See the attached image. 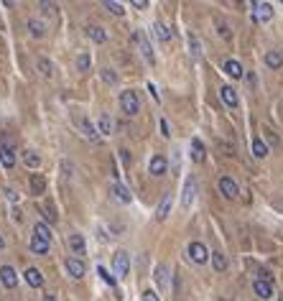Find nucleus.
<instances>
[{"label": "nucleus", "mask_w": 283, "mask_h": 301, "mask_svg": "<svg viewBox=\"0 0 283 301\" xmlns=\"http://www.w3.org/2000/svg\"><path fill=\"white\" fill-rule=\"evenodd\" d=\"M120 110L125 112V115H138L140 112V100H138V92H133V89H125V92H120Z\"/></svg>", "instance_id": "1"}, {"label": "nucleus", "mask_w": 283, "mask_h": 301, "mask_svg": "<svg viewBox=\"0 0 283 301\" xmlns=\"http://www.w3.org/2000/svg\"><path fill=\"white\" fill-rule=\"evenodd\" d=\"M133 41H135L138 51L143 54V59H146L148 64H153V62H156V56H153V49H151V44H148V36H146V31H135V34H133Z\"/></svg>", "instance_id": "2"}, {"label": "nucleus", "mask_w": 283, "mask_h": 301, "mask_svg": "<svg viewBox=\"0 0 283 301\" xmlns=\"http://www.w3.org/2000/svg\"><path fill=\"white\" fill-rule=\"evenodd\" d=\"M186 255H189V258H191V263H196V265H202V263H207V260H209V250H207V245H204V243H189Z\"/></svg>", "instance_id": "3"}, {"label": "nucleus", "mask_w": 283, "mask_h": 301, "mask_svg": "<svg viewBox=\"0 0 283 301\" xmlns=\"http://www.w3.org/2000/svg\"><path fill=\"white\" fill-rule=\"evenodd\" d=\"M112 270H115V276H128V270H130V255L125 253V250H118L115 253V258H112Z\"/></svg>", "instance_id": "4"}, {"label": "nucleus", "mask_w": 283, "mask_h": 301, "mask_svg": "<svg viewBox=\"0 0 283 301\" xmlns=\"http://www.w3.org/2000/svg\"><path fill=\"white\" fill-rule=\"evenodd\" d=\"M77 125H79V130H82V135L87 138V140H92V143H100V133H97V128L84 117V115H79L77 117Z\"/></svg>", "instance_id": "5"}, {"label": "nucleus", "mask_w": 283, "mask_h": 301, "mask_svg": "<svg viewBox=\"0 0 283 301\" xmlns=\"http://www.w3.org/2000/svg\"><path fill=\"white\" fill-rule=\"evenodd\" d=\"M217 189H219V194H224L227 199H235L237 194H240V189H237V184L230 179V176H222L219 182H217Z\"/></svg>", "instance_id": "6"}, {"label": "nucleus", "mask_w": 283, "mask_h": 301, "mask_svg": "<svg viewBox=\"0 0 283 301\" xmlns=\"http://www.w3.org/2000/svg\"><path fill=\"white\" fill-rule=\"evenodd\" d=\"M64 268H67V273H69L72 278H82V276L87 273V265H84L79 258H67V260H64Z\"/></svg>", "instance_id": "7"}, {"label": "nucleus", "mask_w": 283, "mask_h": 301, "mask_svg": "<svg viewBox=\"0 0 283 301\" xmlns=\"http://www.w3.org/2000/svg\"><path fill=\"white\" fill-rule=\"evenodd\" d=\"M252 8H255V21L258 23H268L270 18H273V6L270 3H252Z\"/></svg>", "instance_id": "8"}, {"label": "nucleus", "mask_w": 283, "mask_h": 301, "mask_svg": "<svg viewBox=\"0 0 283 301\" xmlns=\"http://www.w3.org/2000/svg\"><path fill=\"white\" fill-rule=\"evenodd\" d=\"M148 171H151L153 176H163V174L168 171V161H166V156L156 154V156L151 159V164H148Z\"/></svg>", "instance_id": "9"}, {"label": "nucleus", "mask_w": 283, "mask_h": 301, "mask_svg": "<svg viewBox=\"0 0 283 301\" xmlns=\"http://www.w3.org/2000/svg\"><path fill=\"white\" fill-rule=\"evenodd\" d=\"M0 281H3L6 288H16V286H18V276H16V270H13L11 265H3V268H0Z\"/></svg>", "instance_id": "10"}, {"label": "nucleus", "mask_w": 283, "mask_h": 301, "mask_svg": "<svg viewBox=\"0 0 283 301\" xmlns=\"http://www.w3.org/2000/svg\"><path fill=\"white\" fill-rule=\"evenodd\" d=\"M194 197H196V182H194V179L189 176V179H186V184H184V194H181V204H184V207H191Z\"/></svg>", "instance_id": "11"}, {"label": "nucleus", "mask_w": 283, "mask_h": 301, "mask_svg": "<svg viewBox=\"0 0 283 301\" xmlns=\"http://www.w3.org/2000/svg\"><path fill=\"white\" fill-rule=\"evenodd\" d=\"M0 164H3V169H13L16 166V150L8 143L0 148Z\"/></svg>", "instance_id": "12"}, {"label": "nucleus", "mask_w": 283, "mask_h": 301, "mask_svg": "<svg viewBox=\"0 0 283 301\" xmlns=\"http://www.w3.org/2000/svg\"><path fill=\"white\" fill-rule=\"evenodd\" d=\"M23 278H26V283H29L31 288H41V286H44V276H41L39 268H26Z\"/></svg>", "instance_id": "13"}, {"label": "nucleus", "mask_w": 283, "mask_h": 301, "mask_svg": "<svg viewBox=\"0 0 283 301\" xmlns=\"http://www.w3.org/2000/svg\"><path fill=\"white\" fill-rule=\"evenodd\" d=\"M219 97H222V102L227 105V107H237V92H235V87H230V84H224L222 89H219Z\"/></svg>", "instance_id": "14"}, {"label": "nucleus", "mask_w": 283, "mask_h": 301, "mask_svg": "<svg viewBox=\"0 0 283 301\" xmlns=\"http://www.w3.org/2000/svg\"><path fill=\"white\" fill-rule=\"evenodd\" d=\"M110 194H112L118 202H123V204H130V199H133V194H130L128 187H123V184H112V187H110Z\"/></svg>", "instance_id": "15"}, {"label": "nucleus", "mask_w": 283, "mask_h": 301, "mask_svg": "<svg viewBox=\"0 0 283 301\" xmlns=\"http://www.w3.org/2000/svg\"><path fill=\"white\" fill-rule=\"evenodd\" d=\"M69 250L74 253V255H84V250H87V243H84V235H69Z\"/></svg>", "instance_id": "16"}, {"label": "nucleus", "mask_w": 283, "mask_h": 301, "mask_svg": "<svg viewBox=\"0 0 283 301\" xmlns=\"http://www.w3.org/2000/svg\"><path fill=\"white\" fill-rule=\"evenodd\" d=\"M171 204H174V194L168 192V194H163V202L158 204L156 217H158V220H166V217H168V212H171Z\"/></svg>", "instance_id": "17"}, {"label": "nucleus", "mask_w": 283, "mask_h": 301, "mask_svg": "<svg viewBox=\"0 0 283 301\" xmlns=\"http://www.w3.org/2000/svg\"><path fill=\"white\" fill-rule=\"evenodd\" d=\"M49 245L51 243H46V240H41V237H31V243H29V248H31V253H36V255H46L49 253Z\"/></svg>", "instance_id": "18"}, {"label": "nucleus", "mask_w": 283, "mask_h": 301, "mask_svg": "<svg viewBox=\"0 0 283 301\" xmlns=\"http://www.w3.org/2000/svg\"><path fill=\"white\" fill-rule=\"evenodd\" d=\"M252 291H255V296H260V298H270V296H273L270 283H268V281H263V278L252 283Z\"/></svg>", "instance_id": "19"}, {"label": "nucleus", "mask_w": 283, "mask_h": 301, "mask_svg": "<svg viewBox=\"0 0 283 301\" xmlns=\"http://www.w3.org/2000/svg\"><path fill=\"white\" fill-rule=\"evenodd\" d=\"M87 36H90L95 44H105V41H107V34H105L102 26H87Z\"/></svg>", "instance_id": "20"}, {"label": "nucleus", "mask_w": 283, "mask_h": 301, "mask_svg": "<svg viewBox=\"0 0 283 301\" xmlns=\"http://www.w3.org/2000/svg\"><path fill=\"white\" fill-rule=\"evenodd\" d=\"M46 192V179L41 174H31V194H44Z\"/></svg>", "instance_id": "21"}, {"label": "nucleus", "mask_w": 283, "mask_h": 301, "mask_svg": "<svg viewBox=\"0 0 283 301\" xmlns=\"http://www.w3.org/2000/svg\"><path fill=\"white\" fill-rule=\"evenodd\" d=\"M204 156H207V150H204L202 140H199V138H194V140H191V159H194L196 164H202V161H204Z\"/></svg>", "instance_id": "22"}, {"label": "nucleus", "mask_w": 283, "mask_h": 301, "mask_svg": "<svg viewBox=\"0 0 283 301\" xmlns=\"http://www.w3.org/2000/svg\"><path fill=\"white\" fill-rule=\"evenodd\" d=\"M29 31H31L34 39H44V36H46V26H44L39 18H31V21H29Z\"/></svg>", "instance_id": "23"}, {"label": "nucleus", "mask_w": 283, "mask_h": 301, "mask_svg": "<svg viewBox=\"0 0 283 301\" xmlns=\"http://www.w3.org/2000/svg\"><path fill=\"white\" fill-rule=\"evenodd\" d=\"M97 133H100V135H110V133H112V117H110V115H105V112L100 115V120H97Z\"/></svg>", "instance_id": "24"}, {"label": "nucleus", "mask_w": 283, "mask_h": 301, "mask_svg": "<svg viewBox=\"0 0 283 301\" xmlns=\"http://www.w3.org/2000/svg\"><path fill=\"white\" fill-rule=\"evenodd\" d=\"M209 258H212V265H214V270H217V273H222V270L227 268V258H224V253H222V250L209 253Z\"/></svg>", "instance_id": "25"}, {"label": "nucleus", "mask_w": 283, "mask_h": 301, "mask_svg": "<svg viewBox=\"0 0 283 301\" xmlns=\"http://www.w3.org/2000/svg\"><path fill=\"white\" fill-rule=\"evenodd\" d=\"M23 164L29 169H39L41 166V156L36 154V150H23Z\"/></svg>", "instance_id": "26"}, {"label": "nucleus", "mask_w": 283, "mask_h": 301, "mask_svg": "<svg viewBox=\"0 0 283 301\" xmlns=\"http://www.w3.org/2000/svg\"><path fill=\"white\" fill-rule=\"evenodd\" d=\"M153 36H156V41H161V44H166L168 39H171V31L163 26V23H153Z\"/></svg>", "instance_id": "27"}, {"label": "nucleus", "mask_w": 283, "mask_h": 301, "mask_svg": "<svg viewBox=\"0 0 283 301\" xmlns=\"http://www.w3.org/2000/svg\"><path fill=\"white\" fill-rule=\"evenodd\" d=\"M265 64H268L270 69L283 67V54H280V51H268V54H265Z\"/></svg>", "instance_id": "28"}, {"label": "nucleus", "mask_w": 283, "mask_h": 301, "mask_svg": "<svg viewBox=\"0 0 283 301\" xmlns=\"http://www.w3.org/2000/svg\"><path fill=\"white\" fill-rule=\"evenodd\" d=\"M36 67H39V72H41L44 77H49V79L54 77V64H51V62H49L46 56H39V62H36Z\"/></svg>", "instance_id": "29"}, {"label": "nucleus", "mask_w": 283, "mask_h": 301, "mask_svg": "<svg viewBox=\"0 0 283 301\" xmlns=\"http://www.w3.org/2000/svg\"><path fill=\"white\" fill-rule=\"evenodd\" d=\"M34 235L41 237V240H46V243H51V230H49L46 222H36V225H34Z\"/></svg>", "instance_id": "30"}, {"label": "nucleus", "mask_w": 283, "mask_h": 301, "mask_svg": "<svg viewBox=\"0 0 283 301\" xmlns=\"http://www.w3.org/2000/svg\"><path fill=\"white\" fill-rule=\"evenodd\" d=\"M224 72L230 74V77H242V64L240 62H235V59H230V62H224Z\"/></svg>", "instance_id": "31"}, {"label": "nucleus", "mask_w": 283, "mask_h": 301, "mask_svg": "<svg viewBox=\"0 0 283 301\" xmlns=\"http://www.w3.org/2000/svg\"><path fill=\"white\" fill-rule=\"evenodd\" d=\"M252 156H255V159H265V156H268V145H265L260 138L252 140Z\"/></svg>", "instance_id": "32"}, {"label": "nucleus", "mask_w": 283, "mask_h": 301, "mask_svg": "<svg viewBox=\"0 0 283 301\" xmlns=\"http://www.w3.org/2000/svg\"><path fill=\"white\" fill-rule=\"evenodd\" d=\"M153 278H156V283H158L161 288H166V283H168V268H166V265H158Z\"/></svg>", "instance_id": "33"}, {"label": "nucleus", "mask_w": 283, "mask_h": 301, "mask_svg": "<svg viewBox=\"0 0 283 301\" xmlns=\"http://www.w3.org/2000/svg\"><path fill=\"white\" fill-rule=\"evenodd\" d=\"M90 64H92L90 54H87V51H82V54L77 56V69H79V72H90Z\"/></svg>", "instance_id": "34"}, {"label": "nucleus", "mask_w": 283, "mask_h": 301, "mask_svg": "<svg viewBox=\"0 0 283 301\" xmlns=\"http://www.w3.org/2000/svg\"><path fill=\"white\" fill-rule=\"evenodd\" d=\"M189 49H191V56L194 59H202V44L196 36H189Z\"/></svg>", "instance_id": "35"}, {"label": "nucleus", "mask_w": 283, "mask_h": 301, "mask_svg": "<svg viewBox=\"0 0 283 301\" xmlns=\"http://www.w3.org/2000/svg\"><path fill=\"white\" fill-rule=\"evenodd\" d=\"M102 6H105V8H107V11H110L112 16H123V13H125V8H123L120 3H112V0H105Z\"/></svg>", "instance_id": "36"}, {"label": "nucleus", "mask_w": 283, "mask_h": 301, "mask_svg": "<svg viewBox=\"0 0 283 301\" xmlns=\"http://www.w3.org/2000/svg\"><path fill=\"white\" fill-rule=\"evenodd\" d=\"M100 77H102V82H107V84H118V74H115L112 69H102Z\"/></svg>", "instance_id": "37"}, {"label": "nucleus", "mask_w": 283, "mask_h": 301, "mask_svg": "<svg viewBox=\"0 0 283 301\" xmlns=\"http://www.w3.org/2000/svg\"><path fill=\"white\" fill-rule=\"evenodd\" d=\"M41 209H44V217H46L49 222H56V212H54V204H51V202H46Z\"/></svg>", "instance_id": "38"}, {"label": "nucleus", "mask_w": 283, "mask_h": 301, "mask_svg": "<svg viewBox=\"0 0 283 301\" xmlns=\"http://www.w3.org/2000/svg\"><path fill=\"white\" fill-rule=\"evenodd\" d=\"M97 276H100V278H102V281H105L107 286H115V276H110V270H105L102 265L97 268Z\"/></svg>", "instance_id": "39"}, {"label": "nucleus", "mask_w": 283, "mask_h": 301, "mask_svg": "<svg viewBox=\"0 0 283 301\" xmlns=\"http://www.w3.org/2000/svg\"><path fill=\"white\" fill-rule=\"evenodd\" d=\"M3 194H6V199H8V202H18V194H16L13 189H6Z\"/></svg>", "instance_id": "40"}, {"label": "nucleus", "mask_w": 283, "mask_h": 301, "mask_svg": "<svg viewBox=\"0 0 283 301\" xmlns=\"http://www.w3.org/2000/svg\"><path fill=\"white\" fill-rule=\"evenodd\" d=\"M143 301H158V293L156 291H146L143 293Z\"/></svg>", "instance_id": "41"}, {"label": "nucleus", "mask_w": 283, "mask_h": 301, "mask_svg": "<svg viewBox=\"0 0 283 301\" xmlns=\"http://www.w3.org/2000/svg\"><path fill=\"white\" fill-rule=\"evenodd\" d=\"M217 28H219V36H224V39H230V28H227L224 23H217Z\"/></svg>", "instance_id": "42"}, {"label": "nucleus", "mask_w": 283, "mask_h": 301, "mask_svg": "<svg viewBox=\"0 0 283 301\" xmlns=\"http://www.w3.org/2000/svg\"><path fill=\"white\" fill-rule=\"evenodd\" d=\"M41 8H44L46 13H54V11H56V6H54V3H41Z\"/></svg>", "instance_id": "43"}, {"label": "nucleus", "mask_w": 283, "mask_h": 301, "mask_svg": "<svg viewBox=\"0 0 283 301\" xmlns=\"http://www.w3.org/2000/svg\"><path fill=\"white\" fill-rule=\"evenodd\" d=\"M161 133H163V138H168L171 133H168V123L166 120H161Z\"/></svg>", "instance_id": "44"}, {"label": "nucleus", "mask_w": 283, "mask_h": 301, "mask_svg": "<svg viewBox=\"0 0 283 301\" xmlns=\"http://www.w3.org/2000/svg\"><path fill=\"white\" fill-rule=\"evenodd\" d=\"M148 3H146V0H133V8H146Z\"/></svg>", "instance_id": "45"}, {"label": "nucleus", "mask_w": 283, "mask_h": 301, "mask_svg": "<svg viewBox=\"0 0 283 301\" xmlns=\"http://www.w3.org/2000/svg\"><path fill=\"white\" fill-rule=\"evenodd\" d=\"M44 301H56V296H51V293H49V296H44Z\"/></svg>", "instance_id": "46"}, {"label": "nucleus", "mask_w": 283, "mask_h": 301, "mask_svg": "<svg viewBox=\"0 0 283 301\" xmlns=\"http://www.w3.org/2000/svg\"><path fill=\"white\" fill-rule=\"evenodd\" d=\"M0 248H6V240H3V235H0Z\"/></svg>", "instance_id": "47"}]
</instances>
